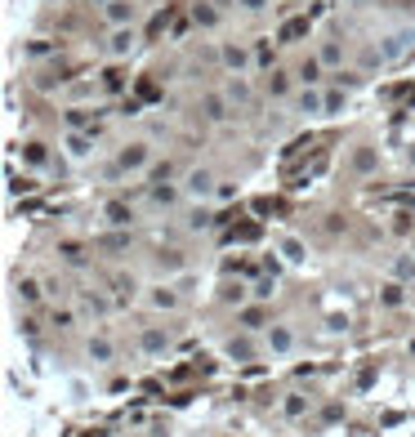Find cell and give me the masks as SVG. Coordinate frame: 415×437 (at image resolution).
Instances as JSON below:
<instances>
[{"label":"cell","instance_id":"1","mask_svg":"<svg viewBox=\"0 0 415 437\" xmlns=\"http://www.w3.org/2000/svg\"><path fill=\"white\" fill-rule=\"evenodd\" d=\"M380 68H398L415 54V27H393L389 36H380Z\"/></svg>","mask_w":415,"mask_h":437},{"label":"cell","instance_id":"2","mask_svg":"<svg viewBox=\"0 0 415 437\" xmlns=\"http://www.w3.org/2000/svg\"><path fill=\"white\" fill-rule=\"evenodd\" d=\"M152 165V143H125L117 152V165H112V174H139V170H148Z\"/></svg>","mask_w":415,"mask_h":437},{"label":"cell","instance_id":"3","mask_svg":"<svg viewBox=\"0 0 415 437\" xmlns=\"http://www.w3.org/2000/svg\"><path fill=\"white\" fill-rule=\"evenodd\" d=\"M214 192H219V183H214L210 170L196 165V170H188V174H183V196H188V201H210Z\"/></svg>","mask_w":415,"mask_h":437},{"label":"cell","instance_id":"4","mask_svg":"<svg viewBox=\"0 0 415 437\" xmlns=\"http://www.w3.org/2000/svg\"><path fill=\"white\" fill-rule=\"evenodd\" d=\"M277 254H281V263H286V268H304V263H308V245H304V236H295V232H277Z\"/></svg>","mask_w":415,"mask_h":437},{"label":"cell","instance_id":"5","mask_svg":"<svg viewBox=\"0 0 415 437\" xmlns=\"http://www.w3.org/2000/svg\"><path fill=\"white\" fill-rule=\"evenodd\" d=\"M170 344H174V339H170L165 326H148L143 335H139V353H143V357H165Z\"/></svg>","mask_w":415,"mask_h":437},{"label":"cell","instance_id":"6","mask_svg":"<svg viewBox=\"0 0 415 437\" xmlns=\"http://www.w3.org/2000/svg\"><path fill=\"white\" fill-rule=\"evenodd\" d=\"M103 223L108 227H130L134 223V210H130V201H117V196H112V201H103Z\"/></svg>","mask_w":415,"mask_h":437},{"label":"cell","instance_id":"7","mask_svg":"<svg viewBox=\"0 0 415 437\" xmlns=\"http://www.w3.org/2000/svg\"><path fill=\"white\" fill-rule=\"evenodd\" d=\"M63 148H68L72 161H90V156H94V134H85V130H68Z\"/></svg>","mask_w":415,"mask_h":437},{"label":"cell","instance_id":"8","mask_svg":"<svg viewBox=\"0 0 415 437\" xmlns=\"http://www.w3.org/2000/svg\"><path fill=\"white\" fill-rule=\"evenodd\" d=\"M134 45H139L134 27H117L112 41H108V54H112V59H125V54H134Z\"/></svg>","mask_w":415,"mask_h":437},{"label":"cell","instance_id":"9","mask_svg":"<svg viewBox=\"0 0 415 437\" xmlns=\"http://www.w3.org/2000/svg\"><path fill=\"white\" fill-rule=\"evenodd\" d=\"M295 348V330L290 326H268V353L272 357H286Z\"/></svg>","mask_w":415,"mask_h":437},{"label":"cell","instance_id":"10","mask_svg":"<svg viewBox=\"0 0 415 437\" xmlns=\"http://www.w3.org/2000/svg\"><path fill=\"white\" fill-rule=\"evenodd\" d=\"M148 303H152L156 312H174V308H179V286H170V281H165V286H152Z\"/></svg>","mask_w":415,"mask_h":437},{"label":"cell","instance_id":"11","mask_svg":"<svg viewBox=\"0 0 415 437\" xmlns=\"http://www.w3.org/2000/svg\"><path fill=\"white\" fill-rule=\"evenodd\" d=\"M103 14H108L112 27H130V23H134V5H130V0H108Z\"/></svg>","mask_w":415,"mask_h":437},{"label":"cell","instance_id":"12","mask_svg":"<svg viewBox=\"0 0 415 437\" xmlns=\"http://www.w3.org/2000/svg\"><path fill=\"white\" fill-rule=\"evenodd\" d=\"M228 357H232L237 366H250V362H254V344H250V335L228 339Z\"/></svg>","mask_w":415,"mask_h":437},{"label":"cell","instance_id":"13","mask_svg":"<svg viewBox=\"0 0 415 437\" xmlns=\"http://www.w3.org/2000/svg\"><path fill=\"white\" fill-rule=\"evenodd\" d=\"M299 112H308V116H322V112H326V94L308 85V90L299 94Z\"/></svg>","mask_w":415,"mask_h":437},{"label":"cell","instance_id":"14","mask_svg":"<svg viewBox=\"0 0 415 437\" xmlns=\"http://www.w3.org/2000/svg\"><path fill=\"white\" fill-rule=\"evenodd\" d=\"M246 63H250V54L246 50H241V45H223V68H228V72H246Z\"/></svg>","mask_w":415,"mask_h":437},{"label":"cell","instance_id":"15","mask_svg":"<svg viewBox=\"0 0 415 437\" xmlns=\"http://www.w3.org/2000/svg\"><path fill=\"white\" fill-rule=\"evenodd\" d=\"M85 353H90V362H94V366H108V362H112V344H108L103 335H94L90 344H85Z\"/></svg>","mask_w":415,"mask_h":437},{"label":"cell","instance_id":"16","mask_svg":"<svg viewBox=\"0 0 415 437\" xmlns=\"http://www.w3.org/2000/svg\"><path fill=\"white\" fill-rule=\"evenodd\" d=\"M393 281H415V254H398V259L389 263Z\"/></svg>","mask_w":415,"mask_h":437},{"label":"cell","instance_id":"17","mask_svg":"<svg viewBox=\"0 0 415 437\" xmlns=\"http://www.w3.org/2000/svg\"><path fill=\"white\" fill-rule=\"evenodd\" d=\"M281 415H286V420H299V415H308V397H304V393H286V402H281Z\"/></svg>","mask_w":415,"mask_h":437},{"label":"cell","instance_id":"18","mask_svg":"<svg viewBox=\"0 0 415 437\" xmlns=\"http://www.w3.org/2000/svg\"><path fill=\"white\" fill-rule=\"evenodd\" d=\"M59 254H63V263H72V268L85 263V245L81 241H59Z\"/></svg>","mask_w":415,"mask_h":437},{"label":"cell","instance_id":"19","mask_svg":"<svg viewBox=\"0 0 415 437\" xmlns=\"http://www.w3.org/2000/svg\"><path fill=\"white\" fill-rule=\"evenodd\" d=\"M375 165H380V156H375L371 148H357V152H353V170H357V174H371Z\"/></svg>","mask_w":415,"mask_h":437},{"label":"cell","instance_id":"20","mask_svg":"<svg viewBox=\"0 0 415 437\" xmlns=\"http://www.w3.org/2000/svg\"><path fill=\"white\" fill-rule=\"evenodd\" d=\"M183 196V187H170V183H152V201L156 205H174Z\"/></svg>","mask_w":415,"mask_h":437},{"label":"cell","instance_id":"21","mask_svg":"<svg viewBox=\"0 0 415 437\" xmlns=\"http://www.w3.org/2000/svg\"><path fill=\"white\" fill-rule=\"evenodd\" d=\"M18 299H23V303H41V281L23 277V281H18Z\"/></svg>","mask_w":415,"mask_h":437},{"label":"cell","instance_id":"22","mask_svg":"<svg viewBox=\"0 0 415 437\" xmlns=\"http://www.w3.org/2000/svg\"><path fill=\"white\" fill-rule=\"evenodd\" d=\"M201 108H205V121H223V116H228V108H223V99H219V94H205V103H201Z\"/></svg>","mask_w":415,"mask_h":437},{"label":"cell","instance_id":"23","mask_svg":"<svg viewBox=\"0 0 415 437\" xmlns=\"http://www.w3.org/2000/svg\"><path fill=\"white\" fill-rule=\"evenodd\" d=\"M228 99H232V103H250V85H246V76H232V81H228Z\"/></svg>","mask_w":415,"mask_h":437},{"label":"cell","instance_id":"24","mask_svg":"<svg viewBox=\"0 0 415 437\" xmlns=\"http://www.w3.org/2000/svg\"><path fill=\"white\" fill-rule=\"evenodd\" d=\"M250 294H254V299H272V294H277V277H259V281H254V286H250Z\"/></svg>","mask_w":415,"mask_h":437},{"label":"cell","instance_id":"25","mask_svg":"<svg viewBox=\"0 0 415 437\" xmlns=\"http://www.w3.org/2000/svg\"><path fill=\"white\" fill-rule=\"evenodd\" d=\"M192 23H196V27H214V23H219V14H214L210 5H196V9H192Z\"/></svg>","mask_w":415,"mask_h":437},{"label":"cell","instance_id":"26","mask_svg":"<svg viewBox=\"0 0 415 437\" xmlns=\"http://www.w3.org/2000/svg\"><path fill=\"white\" fill-rule=\"evenodd\" d=\"M380 299H384V303H389V308H398V303H402V299H407V294H402V281H389V286H384V290H380Z\"/></svg>","mask_w":415,"mask_h":437},{"label":"cell","instance_id":"27","mask_svg":"<svg viewBox=\"0 0 415 437\" xmlns=\"http://www.w3.org/2000/svg\"><path fill=\"white\" fill-rule=\"evenodd\" d=\"M322 63H326V68H339V63H344V50H339L335 41H326L322 45Z\"/></svg>","mask_w":415,"mask_h":437},{"label":"cell","instance_id":"28","mask_svg":"<svg viewBox=\"0 0 415 437\" xmlns=\"http://www.w3.org/2000/svg\"><path fill=\"white\" fill-rule=\"evenodd\" d=\"M241 326H246V330H259V326H263V308H241Z\"/></svg>","mask_w":415,"mask_h":437},{"label":"cell","instance_id":"29","mask_svg":"<svg viewBox=\"0 0 415 437\" xmlns=\"http://www.w3.org/2000/svg\"><path fill=\"white\" fill-rule=\"evenodd\" d=\"M317 72H322V59H308L304 68H299V81H304V85H313V81H317Z\"/></svg>","mask_w":415,"mask_h":437},{"label":"cell","instance_id":"30","mask_svg":"<svg viewBox=\"0 0 415 437\" xmlns=\"http://www.w3.org/2000/svg\"><path fill=\"white\" fill-rule=\"evenodd\" d=\"M210 223H214V218H210V210H196L192 218H188V227H192V232H205Z\"/></svg>","mask_w":415,"mask_h":437},{"label":"cell","instance_id":"31","mask_svg":"<svg viewBox=\"0 0 415 437\" xmlns=\"http://www.w3.org/2000/svg\"><path fill=\"white\" fill-rule=\"evenodd\" d=\"M112 286H117V294H121V299H134V277H117Z\"/></svg>","mask_w":415,"mask_h":437},{"label":"cell","instance_id":"32","mask_svg":"<svg viewBox=\"0 0 415 437\" xmlns=\"http://www.w3.org/2000/svg\"><path fill=\"white\" fill-rule=\"evenodd\" d=\"M27 165H45V143H27Z\"/></svg>","mask_w":415,"mask_h":437},{"label":"cell","instance_id":"33","mask_svg":"<svg viewBox=\"0 0 415 437\" xmlns=\"http://www.w3.org/2000/svg\"><path fill=\"white\" fill-rule=\"evenodd\" d=\"M268 90H272V94H286V90H290V81H286L281 72H272V76H268Z\"/></svg>","mask_w":415,"mask_h":437},{"label":"cell","instance_id":"34","mask_svg":"<svg viewBox=\"0 0 415 437\" xmlns=\"http://www.w3.org/2000/svg\"><path fill=\"white\" fill-rule=\"evenodd\" d=\"M85 397H90V384H85V379H72V402H85Z\"/></svg>","mask_w":415,"mask_h":437},{"label":"cell","instance_id":"35","mask_svg":"<svg viewBox=\"0 0 415 437\" xmlns=\"http://www.w3.org/2000/svg\"><path fill=\"white\" fill-rule=\"evenodd\" d=\"M339 108H344V94H326V116H335Z\"/></svg>","mask_w":415,"mask_h":437},{"label":"cell","instance_id":"36","mask_svg":"<svg viewBox=\"0 0 415 437\" xmlns=\"http://www.w3.org/2000/svg\"><path fill=\"white\" fill-rule=\"evenodd\" d=\"M68 125H72V130H81V125H85V112H81V108H72V112H68Z\"/></svg>","mask_w":415,"mask_h":437},{"label":"cell","instance_id":"37","mask_svg":"<svg viewBox=\"0 0 415 437\" xmlns=\"http://www.w3.org/2000/svg\"><path fill=\"white\" fill-rule=\"evenodd\" d=\"M214 196H219V201H232V196H237V187H232V183H219V192H214Z\"/></svg>","mask_w":415,"mask_h":437},{"label":"cell","instance_id":"38","mask_svg":"<svg viewBox=\"0 0 415 437\" xmlns=\"http://www.w3.org/2000/svg\"><path fill=\"white\" fill-rule=\"evenodd\" d=\"M237 5H241V9H250V14H259V9L268 5V0H237Z\"/></svg>","mask_w":415,"mask_h":437},{"label":"cell","instance_id":"39","mask_svg":"<svg viewBox=\"0 0 415 437\" xmlns=\"http://www.w3.org/2000/svg\"><path fill=\"white\" fill-rule=\"evenodd\" d=\"M407 156H411V165H415V143H411V152H407Z\"/></svg>","mask_w":415,"mask_h":437},{"label":"cell","instance_id":"40","mask_svg":"<svg viewBox=\"0 0 415 437\" xmlns=\"http://www.w3.org/2000/svg\"><path fill=\"white\" fill-rule=\"evenodd\" d=\"M411 254H415V232H411Z\"/></svg>","mask_w":415,"mask_h":437}]
</instances>
